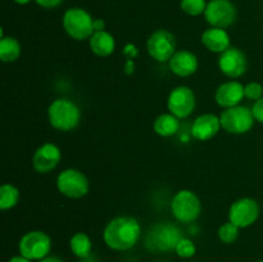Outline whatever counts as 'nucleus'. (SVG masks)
<instances>
[{
	"mask_svg": "<svg viewBox=\"0 0 263 262\" xmlns=\"http://www.w3.org/2000/svg\"><path fill=\"white\" fill-rule=\"evenodd\" d=\"M204 17L212 27L228 28L236 20V8L230 0H211L205 8Z\"/></svg>",
	"mask_w": 263,
	"mask_h": 262,
	"instance_id": "obj_10",
	"label": "nucleus"
},
{
	"mask_svg": "<svg viewBox=\"0 0 263 262\" xmlns=\"http://www.w3.org/2000/svg\"><path fill=\"white\" fill-rule=\"evenodd\" d=\"M149 55L158 62H166L172 58L176 51V39L170 31L157 30L149 36L146 43Z\"/></svg>",
	"mask_w": 263,
	"mask_h": 262,
	"instance_id": "obj_9",
	"label": "nucleus"
},
{
	"mask_svg": "<svg viewBox=\"0 0 263 262\" xmlns=\"http://www.w3.org/2000/svg\"><path fill=\"white\" fill-rule=\"evenodd\" d=\"M63 28L69 38L74 40H86L92 36L94 30V20L82 8H69L63 15Z\"/></svg>",
	"mask_w": 263,
	"mask_h": 262,
	"instance_id": "obj_4",
	"label": "nucleus"
},
{
	"mask_svg": "<svg viewBox=\"0 0 263 262\" xmlns=\"http://www.w3.org/2000/svg\"><path fill=\"white\" fill-rule=\"evenodd\" d=\"M57 188L66 197L79 199L89 193V180L79 170L67 169L57 177Z\"/></svg>",
	"mask_w": 263,
	"mask_h": 262,
	"instance_id": "obj_7",
	"label": "nucleus"
},
{
	"mask_svg": "<svg viewBox=\"0 0 263 262\" xmlns=\"http://www.w3.org/2000/svg\"><path fill=\"white\" fill-rule=\"evenodd\" d=\"M199 198L192 190H180L171 202L172 215L177 221L184 223H190L197 220L200 215Z\"/></svg>",
	"mask_w": 263,
	"mask_h": 262,
	"instance_id": "obj_5",
	"label": "nucleus"
},
{
	"mask_svg": "<svg viewBox=\"0 0 263 262\" xmlns=\"http://www.w3.org/2000/svg\"><path fill=\"white\" fill-rule=\"evenodd\" d=\"M244 97V86L238 81L225 82L216 90L215 95L217 104L225 109L239 105Z\"/></svg>",
	"mask_w": 263,
	"mask_h": 262,
	"instance_id": "obj_16",
	"label": "nucleus"
},
{
	"mask_svg": "<svg viewBox=\"0 0 263 262\" xmlns=\"http://www.w3.org/2000/svg\"><path fill=\"white\" fill-rule=\"evenodd\" d=\"M90 49L98 57H108L115 51L116 40L107 31H95L89 39Z\"/></svg>",
	"mask_w": 263,
	"mask_h": 262,
	"instance_id": "obj_19",
	"label": "nucleus"
},
{
	"mask_svg": "<svg viewBox=\"0 0 263 262\" xmlns=\"http://www.w3.org/2000/svg\"><path fill=\"white\" fill-rule=\"evenodd\" d=\"M69 247H71V251L73 252L74 256H77L79 258H86L91 252L92 243L87 234L77 233L71 238Z\"/></svg>",
	"mask_w": 263,
	"mask_h": 262,
	"instance_id": "obj_22",
	"label": "nucleus"
},
{
	"mask_svg": "<svg viewBox=\"0 0 263 262\" xmlns=\"http://www.w3.org/2000/svg\"><path fill=\"white\" fill-rule=\"evenodd\" d=\"M13 2H15L17 4H20V5H26V4H28L31 0H13Z\"/></svg>",
	"mask_w": 263,
	"mask_h": 262,
	"instance_id": "obj_33",
	"label": "nucleus"
},
{
	"mask_svg": "<svg viewBox=\"0 0 263 262\" xmlns=\"http://www.w3.org/2000/svg\"><path fill=\"white\" fill-rule=\"evenodd\" d=\"M61 149L55 144L45 143L41 146H39L37 151L33 154V169L39 174H48V172L53 171L58 166V163L61 162Z\"/></svg>",
	"mask_w": 263,
	"mask_h": 262,
	"instance_id": "obj_14",
	"label": "nucleus"
},
{
	"mask_svg": "<svg viewBox=\"0 0 263 262\" xmlns=\"http://www.w3.org/2000/svg\"><path fill=\"white\" fill-rule=\"evenodd\" d=\"M221 128V121L212 113H205L195 118L192 126V134L200 141H207L218 134Z\"/></svg>",
	"mask_w": 263,
	"mask_h": 262,
	"instance_id": "obj_15",
	"label": "nucleus"
},
{
	"mask_svg": "<svg viewBox=\"0 0 263 262\" xmlns=\"http://www.w3.org/2000/svg\"><path fill=\"white\" fill-rule=\"evenodd\" d=\"M252 113H253L254 120L263 123V97L261 99L256 100V103L253 104V108H252Z\"/></svg>",
	"mask_w": 263,
	"mask_h": 262,
	"instance_id": "obj_28",
	"label": "nucleus"
},
{
	"mask_svg": "<svg viewBox=\"0 0 263 262\" xmlns=\"http://www.w3.org/2000/svg\"><path fill=\"white\" fill-rule=\"evenodd\" d=\"M239 236V228L236 225H234L233 222H226L218 229V238L221 239V241L226 244L234 243V241L238 239Z\"/></svg>",
	"mask_w": 263,
	"mask_h": 262,
	"instance_id": "obj_25",
	"label": "nucleus"
},
{
	"mask_svg": "<svg viewBox=\"0 0 263 262\" xmlns=\"http://www.w3.org/2000/svg\"><path fill=\"white\" fill-rule=\"evenodd\" d=\"M141 235L138 220L127 216L113 218L104 229L103 238L105 244L115 251H127L133 248Z\"/></svg>",
	"mask_w": 263,
	"mask_h": 262,
	"instance_id": "obj_1",
	"label": "nucleus"
},
{
	"mask_svg": "<svg viewBox=\"0 0 263 262\" xmlns=\"http://www.w3.org/2000/svg\"><path fill=\"white\" fill-rule=\"evenodd\" d=\"M9 262H32V261L28 258H26V257H23V256H15V257H13Z\"/></svg>",
	"mask_w": 263,
	"mask_h": 262,
	"instance_id": "obj_31",
	"label": "nucleus"
},
{
	"mask_svg": "<svg viewBox=\"0 0 263 262\" xmlns=\"http://www.w3.org/2000/svg\"><path fill=\"white\" fill-rule=\"evenodd\" d=\"M258 216L259 205L257 200L252 198H241V199L235 200L229 211V220L239 229L253 225Z\"/></svg>",
	"mask_w": 263,
	"mask_h": 262,
	"instance_id": "obj_11",
	"label": "nucleus"
},
{
	"mask_svg": "<svg viewBox=\"0 0 263 262\" xmlns=\"http://www.w3.org/2000/svg\"><path fill=\"white\" fill-rule=\"evenodd\" d=\"M51 249V239L44 231H30L20 241L21 256L28 259H43Z\"/></svg>",
	"mask_w": 263,
	"mask_h": 262,
	"instance_id": "obj_8",
	"label": "nucleus"
},
{
	"mask_svg": "<svg viewBox=\"0 0 263 262\" xmlns=\"http://www.w3.org/2000/svg\"><path fill=\"white\" fill-rule=\"evenodd\" d=\"M21 44L18 43L17 39L10 38V36H7V38H2L0 40V59L3 62H14L20 58L21 55Z\"/></svg>",
	"mask_w": 263,
	"mask_h": 262,
	"instance_id": "obj_21",
	"label": "nucleus"
},
{
	"mask_svg": "<svg viewBox=\"0 0 263 262\" xmlns=\"http://www.w3.org/2000/svg\"><path fill=\"white\" fill-rule=\"evenodd\" d=\"M244 94L251 100L261 99L263 95V86L258 82H249L248 85L244 86Z\"/></svg>",
	"mask_w": 263,
	"mask_h": 262,
	"instance_id": "obj_27",
	"label": "nucleus"
},
{
	"mask_svg": "<svg viewBox=\"0 0 263 262\" xmlns=\"http://www.w3.org/2000/svg\"><path fill=\"white\" fill-rule=\"evenodd\" d=\"M40 262H63V261H62L61 258H58V257L51 256V257H45V258L41 259Z\"/></svg>",
	"mask_w": 263,
	"mask_h": 262,
	"instance_id": "obj_32",
	"label": "nucleus"
},
{
	"mask_svg": "<svg viewBox=\"0 0 263 262\" xmlns=\"http://www.w3.org/2000/svg\"><path fill=\"white\" fill-rule=\"evenodd\" d=\"M195 251H197L195 244L193 243V240H190V239L187 238L180 239L176 248H175V252H176L180 257H182V258H190V257L194 256Z\"/></svg>",
	"mask_w": 263,
	"mask_h": 262,
	"instance_id": "obj_26",
	"label": "nucleus"
},
{
	"mask_svg": "<svg viewBox=\"0 0 263 262\" xmlns=\"http://www.w3.org/2000/svg\"><path fill=\"white\" fill-rule=\"evenodd\" d=\"M182 236V231L174 223H157L145 235V247L151 252L175 251Z\"/></svg>",
	"mask_w": 263,
	"mask_h": 262,
	"instance_id": "obj_2",
	"label": "nucleus"
},
{
	"mask_svg": "<svg viewBox=\"0 0 263 262\" xmlns=\"http://www.w3.org/2000/svg\"><path fill=\"white\" fill-rule=\"evenodd\" d=\"M37 5L45 8V9H53V8L59 7L63 3V0H35Z\"/></svg>",
	"mask_w": 263,
	"mask_h": 262,
	"instance_id": "obj_29",
	"label": "nucleus"
},
{
	"mask_svg": "<svg viewBox=\"0 0 263 262\" xmlns=\"http://www.w3.org/2000/svg\"><path fill=\"white\" fill-rule=\"evenodd\" d=\"M48 118L50 125L59 131H72L79 126L81 112L69 99H57L49 105Z\"/></svg>",
	"mask_w": 263,
	"mask_h": 262,
	"instance_id": "obj_3",
	"label": "nucleus"
},
{
	"mask_svg": "<svg viewBox=\"0 0 263 262\" xmlns=\"http://www.w3.org/2000/svg\"><path fill=\"white\" fill-rule=\"evenodd\" d=\"M207 4L208 3L205 0H181L180 2L182 12L187 15H192V17L204 14Z\"/></svg>",
	"mask_w": 263,
	"mask_h": 262,
	"instance_id": "obj_24",
	"label": "nucleus"
},
{
	"mask_svg": "<svg viewBox=\"0 0 263 262\" xmlns=\"http://www.w3.org/2000/svg\"><path fill=\"white\" fill-rule=\"evenodd\" d=\"M20 200V190L12 184H3L0 186V208L10 210Z\"/></svg>",
	"mask_w": 263,
	"mask_h": 262,
	"instance_id": "obj_23",
	"label": "nucleus"
},
{
	"mask_svg": "<svg viewBox=\"0 0 263 262\" xmlns=\"http://www.w3.org/2000/svg\"><path fill=\"white\" fill-rule=\"evenodd\" d=\"M170 68L180 77H187L195 73L198 69V58L189 50H180L170 59Z\"/></svg>",
	"mask_w": 263,
	"mask_h": 262,
	"instance_id": "obj_17",
	"label": "nucleus"
},
{
	"mask_svg": "<svg viewBox=\"0 0 263 262\" xmlns=\"http://www.w3.org/2000/svg\"><path fill=\"white\" fill-rule=\"evenodd\" d=\"M221 127L230 134H246L253 127L254 117L252 109L243 105L226 108L220 117Z\"/></svg>",
	"mask_w": 263,
	"mask_h": 262,
	"instance_id": "obj_6",
	"label": "nucleus"
},
{
	"mask_svg": "<svg viewBox=\"0 0 263 262\" xmlns=\"http://www.w3.org/2000/svg\"><path fill=\"white\" fill-rule=\"evenodd\" d=\"M195 95L187 86H177L170 92L167 107L168 110L177 118H186L195 108Z\"/></svg>",
	"mask_w": 263,
	"mask_h": 262,
	"instance_id": "obj_12",
	"label": "nucleus"
},
{
	"mask_svg": "<svg viewBox=\"0 0 263 262\" xmlns=\"http://www.w3.org/2000/svg\"><path fill=\"white\" fill-rule=\"evenodd\" d=\"M202 44L213 53H223L230 48V35L225 28L212 27L202 33Z\"/></svg>",
	"mask_w": 263,
	"mask_h": 262,
	"instance_id": "obj_18",
	"label": "nucleus"
},
{
	"mask_svg": "<svg viewBox=\"0 0 263 262\" xmlns=\"http://www.w3.org/2000/svg\"><path fill=\"white\" fill-rule=\"evenodd\" d=\"M258 262H263V261H258Z\"/></svg>",
	"mask_w": 263,
	"mask_h": 262,
	"instance_id": "obj_34",
	"label": "nucleus"
},
{
	"mask_svg": "<svg viewBox=\"0 0 263 262\" xmlns=\"http://www.w3.org/2000/svg\"><path fill=\"white\" fill-rule=\"evenodd\" d=\"M248 61L247 57L240 49L238 48H229L223 53H221L220 59H218V67L221 72L231 79H238L243 76L247 71Z\"/></svg>",
	"mask_w": 263,
	"mask_h": 262,
	"instance_id": "obj_13",
	"label": "nucleus"
},
{
	"mask_svg": "<svg viewBox=\"0 0 263 262\" xmlns=\"http://www.w3.org/2000/svg\"><path fill=\"white\" fill-rule=\"evenodd\" d=\"M104 21L102 20H94V30L95 31H104Z\"/></svg>",
	"mask_w": 263,
	"mask_h": 262,
	"instance_id": "obj_30",
	"label": "nucleus"
},
{
	"mask_svg": "<svg viewBox=\"0 0 263 262\" xmlns=\"http://www.w3.org/2000/svg\"><path fill=\"white\" fill-rule=\"evenodd\" d=\"M153 127L158 135L168 138V136L175 135L179 131L180 121L172 113H164V115H161L156 118Z\"/></svg>",
	"mask_w": 263,
	"mask_h": 262,
	"instance_id": "obj_20",
	"label": "nucleus"
}]
</instances>
